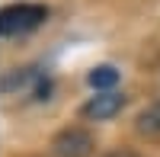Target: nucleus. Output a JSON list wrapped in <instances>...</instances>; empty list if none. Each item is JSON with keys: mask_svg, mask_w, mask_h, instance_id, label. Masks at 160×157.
Listing matches in <instances>:
<instances>
[{"mask_svg": "<svg viewBox=\"0 0 160 157\" xmlns=\"http://www.w3.org/2000/svg\"><path fill=\"white\" fill-rule=\"evenodd\" d=\"M118 80H122V74H118L115 64H96V68L87 74V84L96 90V93H109V90H115Z\"/></svg>", "mask_w": 160, "mask_h": 157, "instance_id": "nucleus-6", "label": "nucleus"}, {"mask_svg": "<svg viewBox=\"0 0 160 157\" xmlns=\"http://www.w3.org/2000/svg\"><path fill=\"white\" fill-rule=\"evenodd\" d=\"M122 109H125V93L109 90V93H93L83 106H80V115H83L87 122H109Z\"/></svg>", "mask_w": 160, "mask_h": 157, "instance_id": "nucleus-4", "label": "nucleus"}, {"mask_svg": "<svg viewBox=\"0 0 160 157\" xmlns=\"http://www.w3.org/2000/svg\"><path fill=\"white\" fill-rule=\"evenodd\" d=\"M135 132L148 141H160V99L148 103L138 115H135Z\"/></svg>", "mask_w": 160, "mask_h": 157, "instance_id": "nucleus-5", "label": "nucleus"}, {"mask_svg": "<svg viewBox=\"0 0 160 157\" xmlns=\"http://www.w3.org/2000/svg\"><path fill=\"white\" fill-rule=\"evenodd\" d=\"M51 151L58 157H90L96 151V138L80 125H68L51 138Z\"/></svg>", "mask_w": 160, "mask_h": 157, "instance_id": "nucleus-3", "label": "nucleus"}, {"mask_svg": "<svg viewBox=\"0 0 160 157\" xmlns=\"http://www.w3.org/2000/svg\"><path fill=\"white\" fill-rule=\"evenodd\" d=\"M48 19V7L42 3H10L0 10V35H26Z\"/></svg>", "mask_w": 160, "mask_h": 157, "instance_id": "nucleus-1", "label": "nucleus"}, {"mask_svg": "<svg viewBox=\"0 0 160 157\" xmlns=\"http://www.w3.org/2000/svg\"><path fill=\"white\" fill-rule=\"evenodd\" d=\"M112 157H138V154H128V151H122V154H112Z\"/></svg>", "mask_w": 160, "mask_h": 157, "instance_id": "nucleus-7", "label": "nucleus"}, {"mask_svg": "<svg viewBox=\"0 0 160 157\" xmlns=\"http://www.w3.org/2000/svg\"><path fill=\"white\" fill-rule=\"evenodd\" d=\"M0 90L3 93H26V96H35V99H48L51 80L38 68H16L0 80Z\"/></svg>", "mask_w": 160, "mask_h": 157, "instance_id": "nucleus-2", "label": "nucleus"}]
</instances>
